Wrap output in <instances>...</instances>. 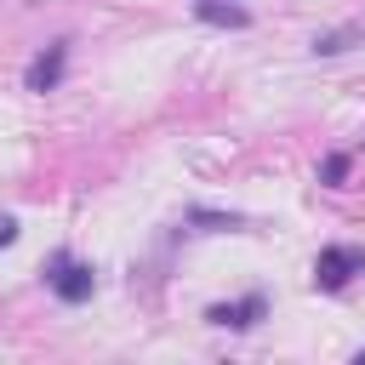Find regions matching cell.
Here are the masks:
<instances>
[{"instance_id": "1", "label": "cell", "mask_w": 365, "mask_h": 365, "mask_svg": "<svg viewBox=\"0 0 365 365\" xmlns=\"http://www.w3.org/2000/svg\"><path fill=\"white\" fill-rule=\"evenodd\" d=\"M359 268H365V251H354V245H325L319 262H314V285H319V291H342Z\"/></svg>"}, {"instance_id": "2", "label": "cell", "mask_w": 365, "mask_h": 365, "mask_svg": "<svg viewBox=\"0 0 365 365\" xmlns=\"http://www.w3.org/2000/svg\"><path fill=\"white\" fill-rule=\"evenodd\" d=\"M46 285L57 291V302H86V297L97 291V274H91L86 262H68V257H57V262H51V274H46Z\"/></svg>"}, {"instance_id": "3", "label": "cell", "mask_w": 365, "mask_h": 365, "mask_svg": "<svg viewBox=\"0 0 365 365\" xmlns=\"http://www.w3.org/2000/svg\"><path fill=\"white\" fill-rule=\"evenodd\" d=\"M262 314H268V297H262V291H251V297H240V302H211V308H205V319L222 325V331H251Z\"/></svg>"}, {"instance_id": "4", "label": "cell", "mask_w": 365, "mask_h": 365, "mask_svg": "<svg viewBox=\"0 0 365 365\" xmlns=\"http://www.w3.org/2000/svg\"><path fill=\"white\" fill-rule=\"evenodd\" d=\"M63 68H68V40H51V46L29 63L23 86H29V91H57V86H63Z\"/></svg>"}, {"instance_id": "5", "label": "cell", "mask_w": 365, "mask_h": 365, "mask_svg": "<svg viewBox=\"0 0 365 365\" xmlns=\"http://www.w3.org/2000/svg\"><path fill=\"white\" fill-rule=\"evenodd\" d=\"M348 46H365V23H342V29H331V34H314V57H336V51H348Z\"/></svg>"}, {"instance_id": "6", "label": "cell", "mask_w": 365, "mask_h": 365, "mask_svg": "<svg viewBox=\"0 0 365 365\" xmlns=\"http://www.w3.org/2000/svg\"><path fill=\"white\" fill-rule=\"evenodd\" d=\"M200 17L217 23V29H251V11L245 6H222V0H200Z\"/></svg>"}, {"instance_id": "7", "label": "cell", "mask_w": 365, "mask_h": 365, "mask_svg": "<svg viewBox=\"0 0 365 365\" xmlns=\"http://www.w3.org/2000/svg\"><path fill=\"white\" fill-rule=\"evenodd\" d=\"M342 177H348V154H325L319 160V182L325 188H342Z\"/></svg>"}, {"instance_id": "8", "label": "cell", "mask_w": 365, "mask_h": 365, "mask_svg": "<svg viewBox=\"0 0 365 365\" xmlns=\"http://www.w3.org/2000/svg\"><path fill=\"white\" fill-rule=\"evenodd\" d=\"M188 222H200V228H211V234H222V228H245L240 217H217V211H194Z\"/></svg>"}, {"instance_id": "9", "label": "cell", "mask_w": 365, "mask_h": 365, "mask_svg": "<svg viewBox=\"0 0 365 365\" xmlns=\"http://www.w3.org/2000/svg\"><path fill=\"white\" fill-rule=\"evenodd\" d=\"M17 240V217H0V245H11Z\"/></svg>"}, {"instance_id": "10", "label": "cell", "mask_w": 365, "mask_h": 365, "mask_svg": "<svg viewBox=\"0 0 365 365\" xmlns=\"http://www.w3.org/2000/svg\"><path fill=\"white\" fill-rule=\"evenodd\" d=\"M359 359H365V348H359Z\"/></svg>"}]
</instances>
